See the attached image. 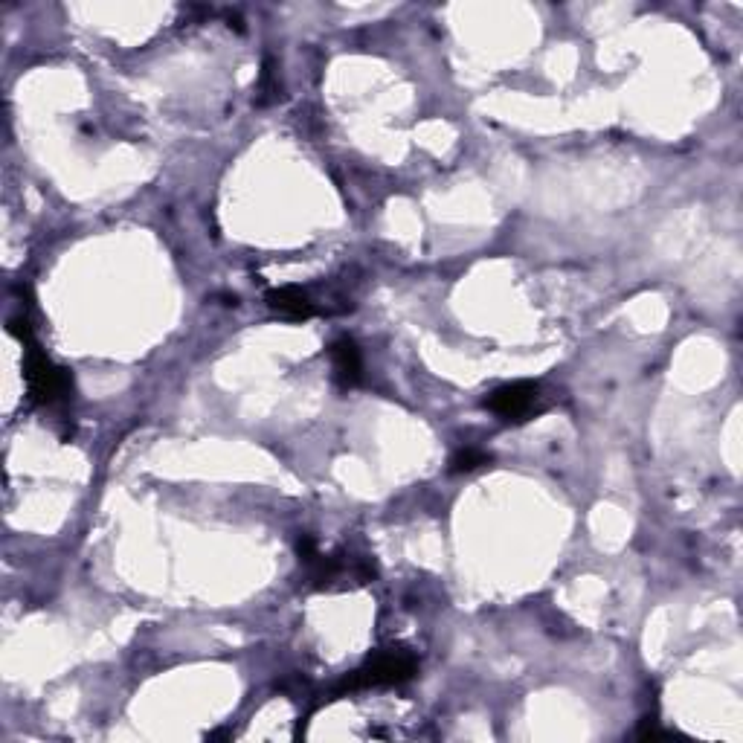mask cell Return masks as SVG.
<instances>
[{
  "label": "cell",
  "mask_w": 743,
  "mask_h": 743,
  "mask_svg": "<svg viewBox=\"0 0 743 743\" xmlns=\"http://www.w3.org/2000/svg\"><path fill=\"white\" fill-rule=\"evenodd\" d=\"M418 671L416 656L404 648H389L375 654L363 668H357L355 674H349L340 683V694L343 691H357V688H372V685H401L413 680Z\"/></svg>",
  "instance_id": "6da1fadb"
},
{
  "label": "cell",
  "mask_w": 743,
  "mask_h": 743,
  "mask_svg": "<svg viewBox=\"0 0 743 743\" xmlns=\"http://www.w3.org/2000/svg\"><path fill=\"white\" fill-rule=\"evenodd\" d=\"M27 346V360H24V375H27V387H30V398L35 404H56L64 395H70L73 389V378L67 369L56 366L50 357L38 349L35 340H24Z\"/></svg>",
  "instance_id": "7a4b0ae2"
},
{
  "label": "cell",
  "mask_w": 743,
  "mask_h": 743,
  "mask_svg": "<svg viewBox=\"0 0 743 743\" xmlns=\"http://www.w3.org/2000/svg\"><path fill=\"white\" fill-rule=\"evenodd\" d=\"M485 407L503 421H529V418L540 416L546 410L543 404V395L537 384L529 381H517V384H506V387L494 389L488 398H485Z\"/></svg>",
  "instance_id": "3957f363"
},
{
  "label": "cell",
  "mask_w": 743,
  "mask_h": 743,
  "mask_svg": "<svg viewBox=\"0 0 743 743\" xmlns=\"http://www.w3.org/2000/svg\"><path fill=\"white\" fill-rule=\"evenodd\" d=\"M331 363H334L337 381L343 387H357L363 381V355H360L355 340H349V337L337 340L331 346Z\"/></svg>",
  "instance_id": "277c9868"
},
{
  "label": "cell",
  "mask_w": 743,
  "mask_h": 743,
  "mask_svg": "<svg viewBox=\"0 0 743 743\" xmlns=\"http://www.w3.org/2000/svg\"><path fill=\"white\" fill-rule=\"evenodd\" d=\"M265 299H268L270 308L285 320H297L299 323V320H311L317 314V305L299 288H273Z\"/></svg>",
  "instance_id": "5b68a950"
},
{
  "label": "cell",
  "mask_w": 743,
  "mask_h": 743,
  "mask_svg": "<svg viewBox=\"0 0 743 743\" xmlns=\"http://www.w3.org/2000/svg\"><path fill=\"white\" fill-rule=\"evenodd\" d=\"M488 462H491V456H488L485 450L462 447V450L450 459V471H453V474H471V471L482 468V465H488Z\"/></svg>",
  "instance_id": "8992f818"
},
{
  "label": "cell",
  "mask_w": 743,
  "mask_h": 743,
  "mask_svg": "<svg viewBox=\"0 0 743 743\" xmlns=\"http://www.w3.org/2000/svg\"><path fill=\"white\" fill-rule=\"evenodd\" d=\"M297 552H299V558H302L305 564H314V561L320 558V552H317V543H314V537H308V535H302L297 540Z\"/></svg>",
  "instance_id": "52a82bcc"
}]
</instances>
